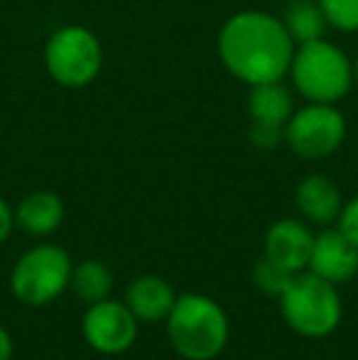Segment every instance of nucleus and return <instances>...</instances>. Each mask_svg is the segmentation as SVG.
I'll return each instance as SVG.
<instances>
[{"label":"nucleus","instance_id":"obj_1","mask_svg":"<svg viewBox=\"0 0 358 360\" xmlns=\"http://www.w3.org/2000/svg\"><path fill=\"white\" fill-rule=\"evenodd\" d=\"M219 57L224 67L248 86L282 81L295 57V42L285 22L270 13L245 10L224 22L219 32Z\"/></svg>","mask_w":358,"mask_h":360},{"label":"nucleus","instance_id":"obj_2","mask_svg":"<svg viewBox=\"0 0 358 360\" xmlns=\"http://www.w3.org/2000/svg\"><path fill=\"white\" fill-rule=\"evenodd\" d=\"M172 348L186 360H214L229 343V316L204 294H181L167 316Z\"/></svg>","mask_w":358,"mask_h":360},{"label":"nucleus","instance_id":"obj_3","mask_svg":"<svg viewBox=\"0 0 358 360\" xmlns=\"http://www.w3.org/2000/svg\"><path fill=\"white\" fill-rule=\"evenodd\" d=\"M290 74L297 91L312 103H336L354 86L349 57L324 37L295 47Z\"/></svg>","mask_w":358,"mask_h":360},{"label":"nucleus","instance_id":"obj_4","mask_svg":"<svg viewBox=\"0 0 358 360\" xmlns=\"http://www.w3.org/2000/svg\"><path fill=\"white\" fill-rule=\"evenodd\" d=\"M282 316L292 331L307 338H324L341 321V297L331 282L314 272H297L280 294Z\"/></svg>","mask_w":358,"mask_h":360},{"label":"nucleus","instance_id":"obj_5","mask_svg":"<svg viewBox=\"0 0 358 360\" xmlns=\"http://www.w3.org/2000/svg\"><path fill=\"white\" fill-rule=\"evenodd\" d=\"M72 260L59 245H42L27 250L13 267L10 287L18 302L27 307H44L62 297L72 280Z\"/></svg>","mask_w":358,"mask_h":360},{"label":"nucleus","instance_id":"obj_6","mask_svg":"<svg viewBox=\"0 0 358 360\" xmlns=\"http://www.w3.org/2000/svg\"><path fill=\"white\" fill-rule=\"evenodd\" d=\"M47 72L59 86L84 89L103 67V49L91 30L82 25H67L49 37L44 47Z\"/></svg>","mask_w":358,"mask_h":360},{"label":"nucleus","instance_id":"obj_7","mask_svg":"<svg viewBox=\"0 0 358 360\" xmlns=\"http://www.w3.org/2000/svg\"><path fill=\"white\" fill-rule=\"evenodd\" d=\"M346 138V120L334 103H309L292 113L285 125V143L297 157L321 160L334 155Z\"/></svg>","mask_w":358,"mask_h":360},{"label":"nucleus","instance_id":"obj_8","mask_svg":"<svg viewBox=\"0 0 358 360\" xmlns=\"http://www.w3.org/2000/svg\"><path fill=\"white\" fill-rule=\"evenodd\" d=\"M82 331L96 353L118 356V353L128 351L138 338V319L128 309V304L101 299L87 309Z\"/></svg>","mask_w":358,"mask_h":360},{"label":"nucleus","instance_id":"obj_9","mask_svg":"<svg viewBox=\"0 0 358 360\" xmlns=\"http://www.w3.org/2000/svg\"><path fill=\"white\" fill-rule=\"evenodd\" d=\"M250 140L253 145L272 150L285 140V125L292 118V96L280 81L250 86L248 96Z\"/></svg>","mask_w":358,"mask_h":360},{"label":"nucleus","instance_id":"obj_10","mask_svg":"<svg viewBox=\"0 0 358 360\" xmlns=\"http://www.w3.org/2000/svg\"><path fill=\"white\" fill-rule=\"evenodd\" d=\"M307 270L314 272L321 280L331 282V285L354 280L358 272V248L339 228L321 231L319 236H314Z\"/></svg>","mask_w":358,"mask_h":360},{"label":"nucleus","instance_id":"obj_11","mask_svg":"<svg viewBox=\"0 0 358 360\" xmlns=\"http://www.w3.org/2000/svg\"><path fill=\"white\" fill-rule=\"evenodd\" d=\"M312 245H314V236L305 223L295 218H282L272 223L265 236V257L290 272H302L309 265Z\"/></svg>","mask_w":358,"mask_h":360},{"label":"nucleus","instance_id":"obj_12","mask_svg":"<svg viewBox=\"0 0 358 360\" xmlns=\"http://www.w3.org/2000/svg\"><path fill=\"white\" fill-rule=\"evenodd\" d=\"M177 294H174L172 285L162 277L145 275L130 282L128 292H125V304L135 314L138 321H160L167 319L172 311Z\"/></svg>","mask_w":358,"mask_h":360},{"label":"nucleus","instance_id":"obj_13","mask_svg":"<svg viewBox=\"0 0 358 360\" xmlns=\"http://www.w3.org/2000/svg\"><path fill=\"white\" fill-rule=\"evenodd\" d=\"M297 209L302 211L312 223H326L339 221V214L344 209L341 204V191L329 176L324 174H309L297 186Z\"/></svg>","mask_w":358,"mask_h":360},{"label":"nucleus","instance_id":"obj_14","mask_svg":"<svg viewBox=\"0 0 358 360\" xmlns=\"http://www.w3.org/2000/svg\"><path fill=\"white\" fill-rule=\"evenodd\" d=\"M64 221V201L54 191H32L20 201L15 223L30 236H49Z\"/></svg>","mask_w":358,"mask_h":360},{"label":"nucleus","instance_id":"obj_15","mask_svg":"<svg viewBox=\"0 0 358 360\" xmlns=\"http://www.w3.org/2000/svg\"><path fill=\"white\" fill-rule=\"evenodd\" d=\"M282 22H285V30L292 37V42H295V47L321 39L326 25H329L321 5L314 3V0H295V3H290Z\"/></svg>","mask_w":358,"mask_h":360},{"label":"nucleus","instance_id":"obj_16","mask_svg":"<svg viewBox=\"0 0 358 360\" xmlns=\"http://www.w3.org/2000/svg\"><path fill=\"white\" fill-rule=\"evenodd\" d=\"M69 287L79 299L94 304L108 299L110 289H113V275H110L108 265H103L101 260H84L82 265L72 267Z\"/></svg>","mask_w":358,"mask_h":360},{"label":"nucleus","instance_id":"obj_17","mask_svg":"<svg viewBox=\"0 0 358 360\" xmlns=\"http://www.w3.org/2000/svg\"><path fill=\"white\" fill-rule=\"evenodd\" d=\"M292 275H297V272H290V270H285V267L275 265L268 257H263V260L253 267L255 287H258L260 292L270 294V297H280V294L285 292V287L290 285Z\"/></svg>","mask_w":358,"mask_h":360},{"label":"nucleus","instance_id":"obj_18","mask_svg":"<svg viewBox=\"0 0 358 360\" xmlns=\"http://www.w3.org/2000/svg\"><path fill=\"white\" fill-rule=\"evenodd\" d=\"M326 22L341 32H358V0H319Z\"/></svg>","mask_w":358,"mask_h":360},{"label":"nucleus","instance_id":"obj_19","mask_svg":"<svg viewBox=\"0 0 358 360\" xmlns=\"http://www.w3.org/2000/svg\"><path fill=\"white\" fill-rule=\"evenodd\" d=\"M339 231L358 248V196L351 199L339 214Z\"/></svg>","mask_w":358,"mask_h":360},{"label":"nucleus","instance_id":"obj_20","mask_svg":"<svg viewBox=\"0 0 358 360\" xmlns=\"http://www.w3.org/2000/svg\"><path fill=\"white\" fill-rule=\"evenodd\" d=\"M13 226H15V214L8 206V201L0 196V243L8 240V236L13 233Z\"/></svg>","mask_w":358,"mask_h":360},{"label":"nucleus","instance_id":"obj_21","mask_svg":"<svg viewBox=\"0 0 358 360\" xmlns=\"http://www.w3.org/2000/svg\"><path fill=\"white\" fill-rule=\"evenodd\" d=\"M10 358H13V338L0 326V360H10Z\"/></svg>","mask_w":358,"mask_h":360},{"label":"nucleus","instance_id":"obj_22","mask_svg":"<svg viewBox=\"0 0 358 360\" xmlns=\"http://www.w3.org/2000/svg\"><path fill=\"white\" fill-rule=\"evenodd\" d=\"M354 79L358 81V62H356V67H354Z\"/></svg>","mask_w":358,"mask_h":360},{"label":"nucleus","instance_id":"obj_23","mask_svg":"<svg viewBox=\"0 0 358 360\" xmlns=\"http://www.w3.org/2000/svg\"><path fill=\"white\" fill-rule=\"evenodd\" d=\"M290 3H295V0H290Z\"/></svg>","mask_w":358,"mask_h":360}]
</instances>
